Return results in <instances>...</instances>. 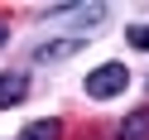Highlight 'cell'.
Instances as JSON below:
<instances>
[{
	"instance_id": "2",
	"label": "cell",
	"mask_w": 149,
	"mask_h": 140,
	"mask_svg": "<svg viewBox=\"0 0 149 140\" xmlns=\"http://www.w3.org/2000/svg\"><path fill=\"white\" fill-rule=\"evenodd\" d=\"M82 49H87V34H72V39H43V44H34L29 58H34V63H63V58H72V53H82Z\"/></svg>"
},
{
	"instance_id": "3",
	"label": "cell",
	"mask_w": 149,
	"mask_h": 140,
	"mask_svg": "<svg viewBox=\"0 0 149 140\" xmlns=\"http://www.w3.org/2000/svg\"><path fill=\"white\" fill-rule=\"evenodd\" d=\"M48 20H58V24H101L106 5H53Z\"/></svg>"
},
{
	"instance_id": "4",
	"label": "cell",
	"mask_w": 149,
	"mask_h": 140,
	"mask_svg": "<svg viewBox=\"0 0 149 140\" xmlns=\"http://www.w3.org/2000/svg\"><path fill=\"white\" fill-rule=\"evenodd\" d=\"M24 97H29V72H19V68H10V72H0V111H10V106H19Z\"/></svg>"
},
{
	"instance_id": "7",
	"label": "cell",
	"mask_w": 149,
	"mask_h": 140,
	"mask_svg": "<svg viewBox=\"0 0 149 140\" xmlns=\"http://www.w3.org/2000/svg\"><path fill=\"white\" fill-rule=\"evenodd\" d=\"M125 39H130V49H144V53H149V24H130Z\"/></svg>"
},
{
	"instance_id": "8",
	"label": "cell",
	"mask_w": 149,
	"mask_h": 140,
	"mask_svg": "<svg viewBox=\"0 0 149 140\" xmlns=\"http://www.w3.org/2000/svg\"><path fill=\"white\" fill-rule=\"evenodd\" d=\"M5 39H10V24H5V20H0V44H5Z\"/></svg>"
},
{
	"instance_id": "5",
	"label": "cell",
	"mask_w": 149,
	"mask_h": 140,
	"mask_svg": "<svg viewBox=\"0 0 149 140\" xmlns=\"http://www.w3.org/2000/svg\"><path fill=\"white\" fill-rule=\"evenodd\" d=\"M116 140H149V106H135L116 126Z\"/></svg>"
},
{
	"instance_id": "1",
	"label": "cell",
	"mask_w": 149,
	"mask_h": 140,
	"mask_svg": "<svg viewBox=\"0 0 149 140\" xmlns=\"http://www.w3.org/2000/svg\"><path fill=\"white\" fill-rule=\"evenodd\" d=\"M125 87H130V68H125V63H101V68H91L87 82H82V92H87L91 101H111V97H120Z\"/></svg>"
},
{
	"instance_id": "6",
	"label": "cell",
	"mask_w": 149,
	"mask_h": 140,
	"mask_svg": "<svg viewBox=\"0 0 149 140\" xmlns=\"http://www.w3.org/2000/svg\"><path fill=\"white\" fill-rule=\"evenodd\" d=\"M19 140H63V121L58 116H39L19 130Z\"/></svg>"
}]
</instances>
